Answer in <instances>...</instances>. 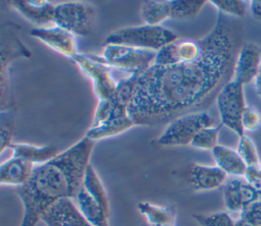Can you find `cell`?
<instances>
[{"instance_id":"1","label":"cell","mask_w":261,"mask_h":226,"mask_svg":"<svg viewBox=\"0 0 261 226\" xmlns=\"http://www.w3.org/2000/svg\"><path fill=\"white\" fill-rule=\"evenodd\" d=\"M243 30L237 18L217 14L214 27L201 40V55L171 66L152 64L139 76L128 114L135 125L166 124L204 111L232 79Z\"/></svg>"},{"instance_id":"2","label":"cell","mask_w":261,"mask_h":226,"mask_svg":"<svg viewBox=\"0 0 261 226\" xmlns=\"http://www.w3.org/2000/svg\"><path fill=\"white\" fill-rule=\"evenodd\" d=\"M94 146V140L84 136L51 161L34 168L30 179L16 188L23 209L19 226H38L54 204L75 199Z\"/></svg>"},{"instance_id":"3","label":"cell","mask_w":261,"mask_h":226,"mask_svg":"<svg viewBox=\"0 0 261 226\" xmlns=\"http://www.w3.org/2000/svg\"><path fill=\"white\" fill-rule=\"evenodd\" d=\"M140 75L132 74L117 81V87L112 97V109L109 117L103 123L91 126L85 136L94 142L102 140L118 135L135 125L129 117L128 108Z\"/></svg>"},{"instance_id":"4","label":"cell","mask_w":261,"mask_h":226,"mask_svg":"<svg viewBox=\"0 0 261 226\" xmlns=\"http://www.w3.org/2000/svg\"><path fill=\"white\" fill-rule=\"evenodd\" d=\"M20 26L6 21L0 27V90L1 111L15 110V102L11 93L9 66L18 58H30L32 52L19 38Z\"/></svg>"},{"instance_id":"5","label":"cell","mask_w":261,"mask_h":226,"mask_svg":"<svg viewBox=\"0 0 261 226\" xmlns=\"http://www.w3.org/2000/svg\"><path fill=\"white\" fill-rule=\"evenodd\" d=\"M178 40V36L161 25H137L118 29L105 38V44L122 45L157 52L162 47Z\"/></svg>"},{"instance_id":"6","label":"cell","mask_w":261,"mask_h":226,"mask_svg":"<svg viewBox=\"0 0 261 226\" xmlns=\"http://www.w3.org/2000/svg\"><path fill=\"white\" fill-rule=\"evenodd\" d=\"M210 126H214V120L205 111L185 114L167 123L156 143L161 147L188 146L198 131Z\"/></svg>"},{"instance_id":"7","label":"cell","mask_w":261,"mask_h":226,"mask_svg":"<svg viewBox=\"0 0 261 226\" xmlns=\"http://www.w3.org/2000/svg\"><path fill=\"white\" fill-rule=\"evenodd\" d=\"M109 67L118 68L132 74L144 73L153 63L156 52L122 45L105 44L102 56H93Z\"/></svg>"},{"instance_id":"8","label":"cell","mask_w":261,"mask_h":226,"mask_svg":"<svg viewBox=\"0 0 261 226\" xmlns=\"http://www.w3.org/2000/svg\"><path fill=\"white\" fill-rule=\"evenodd\" d=\"M215 103L221 124L232 130L239 137L245 135L242 125V116L247 107L244 86L231 79L218 93Z\"/></svg>"},{"instance_id":"9","label":"cell","mask_w":261,"mask_h":226,"mask_svg":"<svg viewBox=\"0 0 261 226\" xmlns=\"http://www.w3.org/2000/svg\"><path fill=\"white\" fill-rule=\"evenodd\" d=\"M94 17L92 6L77 1L57 4L54 13V25H57L73 36L86 37L90 34Z\"/></svg>"},{"instance_id":"10","label":"cell","mask_w":261,"mask_h":226,"mask_svg":"<svg viewBox=\"0 0 261 226\" xmlns=\"http://www.w3.org/2000/svg\"><path fill=\"white\" fill-rule=\"evenodd\" d=\"M72 61L92 80L98 102H106L112 99L117 82L111 74V67L100 62L92 55L87 56L81 53L76 54Z\"/></svg>"},{"instance_id":"11","label":"cell","mask_w":261,"mask_h":226,"mask_svg":"<svg viewBox=\"0 0 261 226\" xmlns=\"http://www.w3.org/2000/svg\"><path fill=\"white\" fill-rule=\"evenodd\" d=\"M30 35L71 60L79 54L75 36L57 25L43 27L35 26L30 31Z\"/></svg>"},{"instance_id":"12","label":"cell","mask_w":261,"mask_h":226,"mask_svg":"<svg viewBox=\"0 0 261 226\" xmlns=\"http://www.w3.org/2000/svg\"><path fill=\"white\" fill-rule=\"evenodd\" d=\"M261 67V49L254 42H244L234 65L232 80L245 86L255 80Z\"/></svg>"},{"instance_id":"13","label":"cell","mask_w":261,"mask_h":226,"mask_svg":"<svg viewBox=\"0 0 261 226\" xmlns=\"http://www.w3.org/2000/svg\"><path fill=\"white\" fill-rule=\"evenodd\" d=\"M222 199L228 212L241 213L260 197L244 177H232L222 186Z\"/></svg>"},{"instance_id":"14","label":"cell","mask_w":261,"mask_h":226,"mask_svg":"<svg viewBox=\"0 0 261 226\" xmlns=\"http://www.w3.org/2000/svg\"><path fill=\"white\" fill-rule=\"evenodd\" d=\"M9 7L16 10L36 27H43L54 23L55 6L45 0H11L6 2Z\"/></svg>"},{"instance_id":"15","label":"cell","mask_w":261,"mask_h":226,"mask_svg":"<svg viewBox=\"0 0 261 226\" xmlns=\"http://www.w3.org/2000/svg\"><path fill=\"white\" fill-rule=\"evenodd\" d=\"M228 176L216 165L194 163L190 167L188 181L195 191H209L220 188Z\"/></svg>"},{"instance_id":"16","label":"cell","mask_w":261,"mask_h":226,"mask_svg":"<svg viewBox=\"0 0 261 226\" xmlns=\"http://www.w3.org/2000/svg\"><path fill=\"white\" fill-rule=\"evenodd\" d=\"M41 221L47 226H92L69 199L54 204L43 214Z\"/></svg>"},{"instance_id":"17","label":"cell","mask_w":261,"mask_h":226,"mask_svg":"<svg viewBox=\"0 0 261 226\" xmlns=\"http://www.w3.org/2000/svg\"><path fill=\"white\" fill-rule=\"evenodd\" d=\"M35 166L31 163L11 156L0 165V183L1 185L22 186L31 177Z\"/></svg>"},{"instance_id":"18","label":"cell","mask_w":261,"mask_h":226,"mask_svg":"<svg viewBox=\"0 0 261 226\" xmlns=\"http://www.w3.org/2000/svg\"><path fill=\"white\" fill-rule=\"evenodd\" d=\"M211 152L215 165L227 176L244 177L248 167L242 160L237 150L226 146L217 145Z\"/></svg>"},{"instance_id":"19","label":"cell","mask_w":261,"mask_h":226,"mask_svg":"<svg viewBox=\"0 0 261 226\" xmlns=\"http://www.w3.org/2000/svg\"><path fill=\"white\" fill-rule=\"evenodd\" d=\"M12 156L20 158L32 165L39 166L54 159L59 153L54 145L35 146L30 144H12L10 146Z\"/></svg>"},{"instance_id":"20","label":"cell","mask_w":261,"mask_h":226,"mask_svg":"<svg viewBox=\"0 0 261 226\" xmlns=\"http://www.w3.org/2000/svg\"><path fill=\"white\" fill-rule=\"evenodd\" d=\"M75 206L92 226H109L110 214L107 213L83 187L75 196Z\"/></svg>"},{"instance_id":"21","label":"cell","mask_w":261,"mask_h":226,"mask_svg":"<svg viewBox=\"0 0 261 226\" xmlns=\"http://www.w3.org/2000/svg\"><path fill=\"white\" fill-rule=\"evenodd\" d=\"M139 213L146 219L148 225H172L175 224L176 214L173 208L163 207L150 202H140L137 206Z\"/></svg>"},{"instance_id":"22","label":"cell","mask_w":261,"mask_h":226,"mask_svg":"<svg viewBox=\"0 0 261 226\" xmlns=\"http://www.w3.org/2000/svg\"><path fill=\"white\" fill-rule=\"evenodd\" d=\"M82 187L97 202L99 205L110 214V205L107 196L106 189L99 175L97 174L94 167L89 164L86 168Z\"/></svg>"},{"instance_id":"23","label":"cell","mask_w":261,"mask_h":226,"mask_svg":"<svg viewBox=\"0 0 261 226\" xmlns=\"http://www.w3.org/2000/svg\"><path fill=\"white\" fill-rule=\"evenodd\" d=\"M140 16L145 24L160 25L161 22L170 18V1H144L140 7Z\"/></svg>"},{"instance_id":"24","label":"cell","mask_w":261,"mask_h":226,"mask_svg":"<svg viewBox=\"0 0 261 226\" xmlns=\"http://www.w3.org/2000/svg\"><path fill=\"white\" fill-rule=\"evenodd\" d=\"M206 2L205 0H172L170 1V18L176 20L193 18L199 14Z\"/></svg>"},{"instance_id":"25","label":"cell","mask_w":261,"mask_h":226,"mask_svg":"<svg viewBox=\"0 0 261 226\" xmlns=\"http://www.w3.org/2000/svg\"><path fill=\"white\" fill-rule=\"evenodd\" d=\"M15 110H4L0 114V151L12 145V137L15 133Z\"/></svg>"},{"instance_id":"26","label":"cell","mask_w":261,"mask_h":226,"mask_svg":"<svg viewBox=\"0 0 261 226\" xmlns=\"http://www.w3.org/2000/svg\"><path fill=\"white\" fill-rule=\"evenodd\" d=\"M222 126L223 125L220 123L217 126H210L201 129L196 133L190 146L198 150L212 151L218 145V135Z\"/></svg>"},{"instance_id":"27","label":"cell","mask_w":261,"mask_h":226,"mask_svg":"<svg viewBox=\"0 0 261 226\" xmlns=\"http://www.w3.org/2000/svg\"><path fill=\"white\" fill-rule=\"evenodd\" d=\"M223 15L232 18H243L247 11V5L242 0H211L209 1Z\"/></svg>"},{"instance_id":"28","label":"cell","mask_w":261,"mask_h":226,"mask_svg":"<svg viewBox=\"0 0 261 226\" xmlns=\"http://www.w3.org/2000/svg\"><path fill=\"white\" fill-rule=\"evenodd\" d=\"M237 152L239 153L247 167L258 166L261 163L254 142L252 140L251 137L247 136L246 134L239 137Z\"/></svg>"},{"instance_id":"29","label":"cell","mask_w":261,"mask_h":226,"mask_svg":"<svg viewBox=\"0 0 261 226\" xmlns=\"http://www.w3.org/2000/svg\"><path fill=\"white\" fill-rule=\"evenodd\" d=\"M192 217L200 226H233L234 224V219L227 212L193 214Z\"/></svg>"},{"instance_id":"30","label":"cell","mask_w":261,"mask_h":226,"mask_svg":"<svg viewBox=\"0 0 261 226\" xmlns=\"http://www.w3.org/2000/svg\"><path fill=\"white\" fill-rule=\"evenodd\" d=\"M242 125L245 132H252L261 126V112L254 106L247 105L243 116Z\"/></svg>"},{"instance_id":"31","label":"cell","mask_w":261,"mask_h":226,"mask_svg":"<svg viewBox=\"0 0 261 226\" xmlns=\"http://www.w3.org/2000/svg\"><path fill=\"white\" fill-rule=\"evenodd\" d=\"M240 217L252 226H261V199L247 206L240 213Z\"/></svg>"},{"instance_id":"32","label":"cell","mask_w":261,"mask_h":226,"mask_svg":"<svg viewBox=\"0 0 261 226\" xmlns=\"http://www.w3.org/2000/svg\"><path fill=\"white\" fill-rule=\"evenodd\" d=\"M244 179L254 188L261 199V171L258 166L248 167L244 175Z\"/></svg>"},{"instance_id":"33","label":"cell","mask_w":261,"mask_h":226,"mask_svg":"<svg viewBox=\"0 0 261 226\" xmlns=\"http://www.w3.org/2000/svg\"><path fill=\"white\" fill-rule=\"evenodd\" d=\"M249 9L252 14V16L258 20L261 21V0H252L249 2Z\"/></svg>"},{"instance_id":"34","label":"cell","mask_w":261,"mask_h":226,"mask_svg":"<svg viewBox=\"0 0 261 226\" xmlns=\"http://www.w3.org/2000/svg\"><path fill=\"white\" fill-rule=\"evenodd\" d=\"M254 84H255V91L256 94L258 95V97L261 99V67H260V71L257 75V77L254 80Z\"/></svg>"},{"instance_id":"35","label":"cell","mask_w":261,"mask_h":226,"mask_svg":"<svg viewBox=\"0 0 261 226\" xmlns=\"http://www.w3.org/2000/svg\"><path fill=\"white\" fill-rule=\"evenodd\" d=\"M233 226H252V225L250 223H248L246 220H244L243 218L239 217L237 220H234Z\"/></svg>"},{"instance_id":"36","label":"cell","mask_w":261,"mask_h":226,"mask_svg":"<svg viewBox=\"0 0 261 226\" xmlns=\"http://www.w3.org/2000/svg\"><path fill=\"white\" fill-rule=\"evenodd\" d=\"M145 226H153V225H148V224H146ZM159 226H175V224H172V225H159Z\"/></svg>"},{"instance_id":"37","label":"cell","mask_w":261,"mask_h":226,"mask_svg":"<svg viewBox=\"0 0 261 226\" xmlns=\"http://www.w3.org/2000/svg\"><path fill=\"white\" fill-rule=\"evenodd\" d=\"M259 169H260V171H261V163L259 164Z\"/></svg>"}]
</instances>
